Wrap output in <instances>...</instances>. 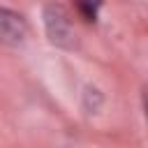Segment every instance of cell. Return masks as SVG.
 Returning <instances> with one entry per match:
<instances>
[{"label":"cell","instance_id":"obj_1","mask_svg":"<svg viewBox=\"0 0 148 148\" xmlns=\"http://www.w3.org/2000/svg\"><path fill=\"white\" fill-rule=\"evenodd\" d=\"M44 25H46V35L53 44H58V46L74 44V30H72L69 16L60 5H49L44 9Z\"/></svg>","mask_w":148,"mask_h":148},{"label":"cell","instance_id":"obj_2","mask_svg":"<svg viewBox=\"0 0 148 148\" xmlns=\"http://www.w3.org/2000/svg\"><path fill=\"white\" fill-rule=\"evenodd\" d=\"M25 32H28L25 21L16 12H9V9L0 7V42L21 44L23 37H25Z\"/></svg>","mask_w":148,"mask_h":148},{"label":"cell","instance_id":"obj_3","mask_svg":"<svg viewBox=\"0 0 148 148\" xmlns=\"http://www.w3.org/2000/svg\"><path fill=\"white\" fill-rule=\"evenodd\" d=\"M76 7L88 21H95L97 18V9L102 7V0H76Z\"/></svg>","mask_w":148,"mask_h":148}]
</instances>
